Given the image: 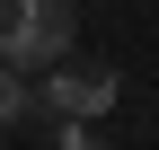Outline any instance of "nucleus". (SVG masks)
I'll list each match as a JSON object with an SVG mask.
<instances>
[{
  "label": "nucleus",
  "instance_id": "20e7f679",
  "mask_svg": "<svg viewBox=\"0 0 159 150\" xmlns=\"http://www.w3.org/2000/svg\"><path fill=\"white\" fill-rule=\"evenodd\" d=\"M62 150H97V133H80V124H62Z\"/></svg>",
  "mask_w": 159,
  "mask_h": 150
},
{
  "label": "nucleus",
  "instance_id": "7ed1b4c3",
  "mask_svg": "<svg viewBox=\"0 0 159 150\" xmlns=\"http://www.w3.org/2000/svg\"><path fill=\"white\" fill-rule=\"evenodd\" d=\"M27 106H35V97H27V80H18V71H9V62H0V133H9V124H18V115H27Z\"/></svg>",
  "mask_w": 159,
  "mask_h": 150
},
{
  "label": "nucleus",
  "instance_id": "f03ea898",
  "mask_svg": "<svg viewBox=\"0 0 159 150\" xmlns=\"http://www.w3.org/2000/svg\"><path fill=\"white\" fill-rule=\"evenodd\" d=\"M124 97V80H115L106 62H53V80H44V106L62 124H89V115H106V106Z\"/></svg>",
  "mask_w": 159,
  "mask_h": 150
},
{
  "label": "nucleus",
  "instance_id": "f257e3e1",
  "mask_svg": "<svg viewBox=\"0 0 159 150\" xmlns=\"http://www.w3.org/2000/svg\"><path fill=\"white\" fill-rule=\"evenodd\" d=\"M71 0H0V62L27 71V62H71Z\"/></svg>",
  "mask_w": 159,
  "mask_h": 150
}]
</instances>
